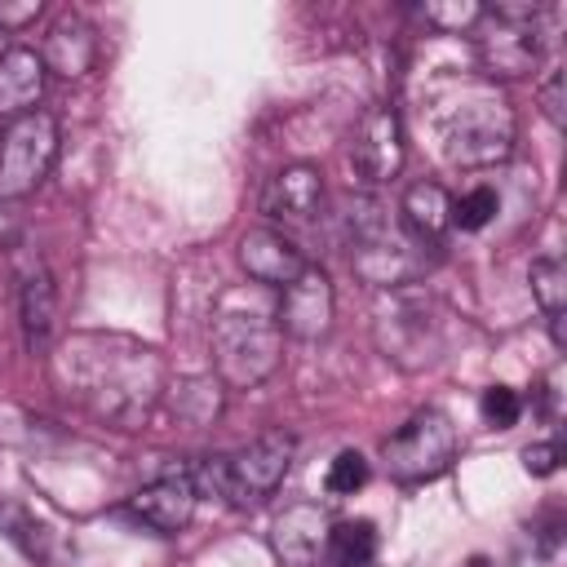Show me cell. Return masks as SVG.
Listing matches in <instances>:
<instances>
[{
	"mask_svg": "<svg viewBox=\"0 0 567 567\" xmlns=\"http://www.w3.org/2000/svg\"><path fill=\"white\" fill-rule=\"evenodd\" d=\"M93 58H97V35H93V27H89L80 13L58 18L53 31H49V40H44V53H40L44 71H53V75H62V80H80V75L93 71Z\"/></svg>",
	"mask_w": 567,
	"mask_h": 567,
	"instance_id": "obj_16",
	"label": "cell"
},
{
	"mask_svg": "<svg viewBox=\"0 0 567 567\" xmlns=\"http://www.w3.org/2000/svg\"><path fill=\"white\" fill-rule=\"evenodd\" d=\"M385 470L399 483H430L456 461V425L447 412L425 408L381 443Z\"/></svg>",
	"mask_w": 567,
	"mask_h": 567,
	"instance_id": "obj_7",
	"label": "cell"
},
{
	"mask_svg": "<svg viewBox=\"0 0 567 567\" xmlns=\"http://www.w3.org/2000/svg\"><path fill=\"white\" fill-rule=\"evenodd\" d=\"M292 434L270 430L261 439H252L248 447L230 452V456H208L190 470V483L199 496H221L235 509H252L266 496H275V487L284 483L288 465H292Z\"/></svg>",
	"mask_w": 567,
	"mask_h": 567,
	"instance_id": "obj_4",
	"label": "cell"
},
{
	"mask_svg": "<svg viewBox=\"0 0 567 567\" xmlns=\"http://www.w3.org/2000/svg\"><path fill=\"white\" fill-rule=\"evenodd\" d=\"M403 155H408V146H403V124H399V115H394L390 106H372V111L359 120L354 142H350V164H354L359 182H363V186H385V182H394L399 168H403Z\"/></svg>",
	"mask_w": 567,
	"mask_h": 567,
	"instance_id": "obj_9",
	"label": "cell"
},
{
	"mask_svg": "<svg viewBox=\"0 0 567 567\" xmlns=\"http://www.w3.org/2000/svg\"><path fill=\"white\" fill-rule=\"evenodd\" d=\"M323 204V173L315 164H284L270 182H266V195H261V208L275 217V221H310Z\"/></svg>",
	"mask_w": 567,
	"mask_h": 567,
	"instance_id": "obj_15",
	"label": "cell"
},
{
	"mask_svg": "<svg viewBox=\"0 0 567 567\" xmlns=\"http://www.w3.org/2000/svg\"><path fill=\"white\" fill-rule=\"evenodd\" d=\"M425 301L412 292L390 297V310L377 315V341L385 350V359L403 363V368H425L434 359V341H430V323H425Z\"/></svg>",
	"mask_w": 567,
	"mask_h": 567,
	"instance_id": "obj_11",
	"label": "cell"
},
{
	"mask_svg": "<svg viewBox=\"0 0 567 567\" xmlns=\"http://www.w3.org/2000/svg\"><path fill=\"white\" fill-rule=\"evenodd\" d=\"M527 279H532V297H536V306L545 310V319H549V328H554V341L563 346V310H567V266H563L558 257H536V261H532V270H527Z\"/></svg>",
	"mask_w": 567,
	"mask_h": 567,
	"instance_id": "obj_20",
	"label": "cell"
},
{
	"mask_svg": "<svg viewBox=\"0 0 567 567\" xmlns=\"http://www.w3.org/2000/svg\"><path fill=\"white\" fill-rule=\"evenodd\" d=\"M399 213H403V230H408L412 239L434 244V239L452 226V195H447L439 182H412V186L403 190Z\"/></svg>",
	"mask_w": 567,
	"mask_h": 567,
	"instance_id": "obj_19",
	"label": "cell"
},
{
	"mask_svg": "<svg viewBox=\"0 0 567 567\" xmlns=\"http://www.w3.org/2000/svg\"><path fill=\"white\" fill-rule=\"evenodd\" d=\"M323 554H328L337 567H363V563H372V554H377V527H372L368 518H341V523L328 527Z\"/></svg>",
	"mask_w": 567,
	"mask_h": 567,
	"instance_id": "obj_21",
	"label": "cell"
},
{
	"mask_svg": "<svg viewBox=\"0 0 567 567\" xmlns=\"http://www.w3.org/2000/svg\"><path fill=\"white\" fill-rule=\"evenodd\" d=\"M540 13L545 4H532V0H496V4H483V27L474 35L478 44V62L487 75H501V80H518L527 71H536L540 62Z\"/></svg>",
	"mask_w": 567,
	"mask_h": 567,
	"instance_id": "obj_6",
	"label": "cell"
},
{
	"mask_svg": "<svg viewBox=\"0 0 567 567\" xmlns=\"http://www.w3.org/2000/svg\"><path fill=\"white\" fill-rule=\"evenodd\" d=\"M18 310H22V328H27V341L31 346H44L49 332H53V279L44 270L40 257H27L18 266Z\"/></svg>",
	"mask_w": 567,
	"mask_h": 567,
	"instance_id": "obj_18",
	"label": "cell"
},
{
	"mask_svg": "<svg viewBox=\"0 0 567 567\" xmlns=\"http://www.w3.org/2000/svg\"><path fill=\"white\" fill-rule=\"evenodd\" d=\"M439 155L456 168H492L514 151V111L487 84H465L434 106Z\"/></svg>",
	"mask_w": 567,
	"mask_h": 567,
	"instance_id": "obj_2",
	"label": "cell"
},
{
	"mask_svg": "<svg viewBox=\"0 0 567 567\" xmlns=\"http://www.w3.org/2000/svg\"><path fill=\"white\" fill-rule=\"evenodd\" d=\"M53 372L71 399H80L93 416L115 421L124 430H137L164 394L159 350L120 332H80L62 341Z\"/></svg>",
	"mask_w": 567,
	"mask_h": 567,
	"instance_id": "obj_1",
	"label": "cell"
},
{
	"mask_svg": "<svg viewBox=\"0 0 567 567\" xmlns=\"http://www.w3.org/2000/svg\"><path fill=\"white\" fill-rule=\"evenodd\" d=\"M44 93V62L35 49H4L0 53V115L18 120L35 111Z\"/></svg>",
	"mask_w": 567,
	"mask_h": 567,
	"instance_id": "obj_17",
	"label": "cell"
},
{
	"mask_svg": "<svg viewBox=\"0 0 567 567\" xmlns=\"http://www.w3.org/2000/svg\"><path fill=\"white\" fill-rule=\"evenodd\" d=\"M363 483H368V456L354 452V447L337 452L332 465H328V474H323V487H328L332 496H354Z\"/></svg>",
	"mask_w": 567,
	"mask_h": 567,
	"instance_id": "obj_24",
	"label": "cell"
},
{
	"mask_svg": "<svg viewBox=\"0 0 567 567\" xmlns=\"http://www.w3.org/2000/svg\"><path fill=\"white\" fill-rule=\"evenodd\" d=\"M208 341H213L217 377L230 390L261 385L279 368V354H284V332L275 323V306H266L248 292L221 297L213 328H208Z\"/></svg>",
	"mask_w": 567,
	"mask_h": 567,
	"instance_id": "obj_3",
	"label": "cell"
},
{
	"mask_svg": "<svg viewBox=\"0 0 567 567\" xmlns=\"http://www.w3.org/2000/svg\"><path fill=\"white\" fill-rule=\"evenodd\" d=\"M328 527H332V518L315 501H292L270 527V549L288 567H310L328 545Z\"/></svg>",
	"mask_w": 567,
	"mask_h": 567,
	"instance_id": "obj_14",
	"label": "cell"
},
{
	"mask_svg": "<svg viewBox=\"0 0 567 567\" xmlns=\"http://www.w3.org/2000/svg\"><path fill=\"white\" fill-rule=\"evenodd\" d=\"M58 159V124L49 111H27L0 133V199H27Z\"/></svg>",
	"mask_w": 567,
	"mask_h": 567,
	"instance_id": "obj_8",
	"label": "cell"
},
{
	"mask_svg": "<svg viewBox=\"0 0 567 567\" xmlns=\"http://www.w3.org/2000/svg\"><path fill=\"white\" fill-rule=\"evenodd\" d=\"M421 239L403 230L372 195L354 199L350 208V266L372 284V288H399L421 270Z\"/></svg>",
	"mask_w": 567,
	"mask_h": 567,
	"instance_id": "obj_5",
	"label": "cell"
},
{
	"mask_svg": "<svg viewBox=\"0 0 567 567\" xmlns=\"http://www.w3.org/2000/svg\"><path fill=\"white\" fill-rule=\"evenodd\" d=\"M540 106L554 124H563V71H554L545 84H540Z\"/></svg>",
	"mask_w": 567,
	"mask_h": 567,
	"instance_id": "obj_28",
	"label": "cell"
},
{
	"mask_svg": "<svg viewBox=\"0 0 567 567\" xmlns=\"http://www.w3.org/2000/svg\"><path fill=\"white\" fill-rule=\"evenodd\" d=\"M421 18H425L430 27H439V31H470V27H478V18H483V4H474V0H452V4H421Z\"/></svg>",
	"mask_w": 567,
	"mask_h": 567,
	"instance_id": "obj_25",
	"label": "cell"
},
{
	"mask_svg": "<svg viewBox=\"0 0 567 567\" xmlns=\"http://www.w3.org/2000/svg\"><path fill=\"white\" fill-rule=\"evenodd\" d=\"M496 213H501V195L492 186H474L461 199H452V226L461 230H483Z\"/></svg>",
	"mask_w": 567,
	"mask_h": 567,
	"instance_id": "obj_23",
	"label": "cell"
},
{
	"mask_svg": "<svg viewBox=\"0 0 567 567\" xmlns=\"http://www.w3.org/2000/svg\"><path fill=\"white\" fill-rule=\"evenodd\" d=\"M332 279L319 270V266H306L288 288H279V301H275V323L279 332L297 337V341H315L328 332L332 323Z\"/></svg>",
	"mask_w": 567,
	"mask_h": 567,
	"instance_id": "obj_10",
	"label": "cell"
},
{
	"mask_svg": "<svg viewBox=\"0 0 567 567\" xmlns=\"http://www.w3.org/2000/svg\"><path fill=\"white\" fill-rule=\"evenodd\" d=\"M35 13H40V0H27V4H0V31H18V27H27Z\"/></svg>",
	"mask_w": 567,
	"mask_h": 567,
	"instance_id": "obj_29",
	"label": "cell"
},
{
	"mask_svg": "<svg viewBox=\"0 0 567 567\" xmlns=\"http://www.w3.org/2000/svg\"><path fill=\"white\" fill-rule=\"evenodd\" d=\"M239 266L248 270V279L257 288H288L310 261L301 257V248L288 235H279L270 226H257L239 239Z\"/></svg>",
	"mask_w": 567,
	"mask_h": 567,
	"instance_id": "obj_12",
	"label": "cell"
},
{
	"mask_svg": "<svg viewBox=\"0 0 567 567\" xmlns=\"http://www.w3.org/2000/svg\"><path fill=\"white\" fill-rule=\"evenodd\" d=\"M483 421L492 425V430H509L518 416H523V399H518V390H509V385H492V390H483Z\"/></svg>",
	"mask_w": 567,
	"mask_h": 567,
	"instance_id": "obj_26",
	"label": "cell"
},
{
	"mask_svg": "<svg viewBox=\"0 0 567 567\" xmlns=\"http://www.w3.org/2000/svg\"><path fill=\"white\" fill-rule=\"evenodd\" d=\"M558 461H563V447L549 439V443H532L527 452H523V470L527 474H536V478H549L554 470H558Z\"/></svg>",
	"mask_w": 567,
	"mask_h": 567,
	"instance_id": "obj_27",
	"label": "cell"
},
{
	"mask_svg": "<svg viewBox=\"0 0 567 567\" xmlns=\"http://www.w3.org/2000/svg\"><path fill=\"white\" fill-rule=\"evenodd\" d=\"M173 412L186 425H208L221 412V394L213 381H182V385H173Z\"/></svg>",
	"mask_w": 567,
	"mask_h": 567,
	"instance_id": "obj_22",
	"label": "cell"
},
{
	"mask_svg": "<svg viewBox=\"0 0 567 567\" xmlns=\"http://www.w3.org/2000/svg\"><path fill=\"white\" fill-rule=\"evenodd\" d=\"M195 501H199V492H195V483H190V470H173V474L146 483V487L128 501V509H133L151 532L173 536V532H182V527L190 523Z\"/></svg>",
	"mask_w": 567,
	"mask_h": 567,
	"instance_id": "obj_13",
	"label": "cell"
}]
</instances>
